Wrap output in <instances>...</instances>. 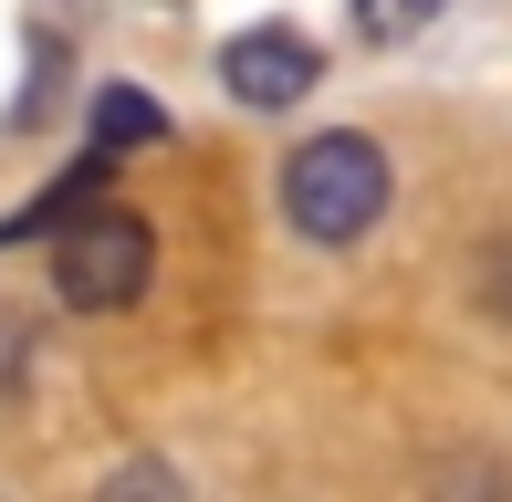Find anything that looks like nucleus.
Wrapping results in <instances>:
<instances>
[{"label": "nucleus", "mask_w": 512, "mask_h": 502, "mask_svg": "<svg viewBox=\"0 0 512 502\" xmlns=\"http://www.w3.org/2000/svg\"><path fill=\"white\" fill-rule=\"evenodd\" d=\"M283 210H293L304 241H366L377 210H387V147H377V136H345V126L314 136V147H293Z\"/></svg>", "instance_id": "1"}, {"label": "nucleus", "mask_w": 512, "mask_h": 502, "mask_svg": "<svg viewBox=\"0 0 512 502\" xmlns=\"http://www.w3.org/2000/svg\"><path fill=\"white\" fill-rule=\"evenodd\" d=\"M147 272H157V231H147L136 210L63 220V241H53V283H63V304H84V314L136 304V293H147Z\"/></svg>", "instance_id": "2"}, {"label": "nucleus", "mask_w": 512, "mask_h": 502, "mask_svg": "<svg viewBox=\"0 0 512 502\" xmlns=\"http://www.w3.org/2000/svg\"><path fill=\"white\" fill-rule=\"evenodd\" d=\"M314 74H324V53L304 32H283V21H262V32H241L220 53V84L241 105H293V95H314Z\"/></svg>", "instance_id": "3"}, {"label": "nucleus", "mask_w": 512, "mask_h": 502, "mask_svg": "<svg viewBox=\"0 0 512 502\" xmlns=\"http://www.w3.org/2000/svg\"><path fill=\"white\" fill-rule=\"evenodd\" d=\"M168 116H157V95H136V84H105L95 95V147H157Z\"/></svg>", "instance_id": "4"}, {"label": "nucleus", "mask_w": 512, "mask_h": 502, "mask_svg": "<svg viewBox=\"0 0 512 502\" xmlns=\"http://www.w3.org/2000/svg\"><path fill=\"white\" fill-rule=\"evenodd\" d=\"M439 0H356V21H366V42H408L418 21H429Z\"/></svg>", "instance_id": "5"}]
</instances>
